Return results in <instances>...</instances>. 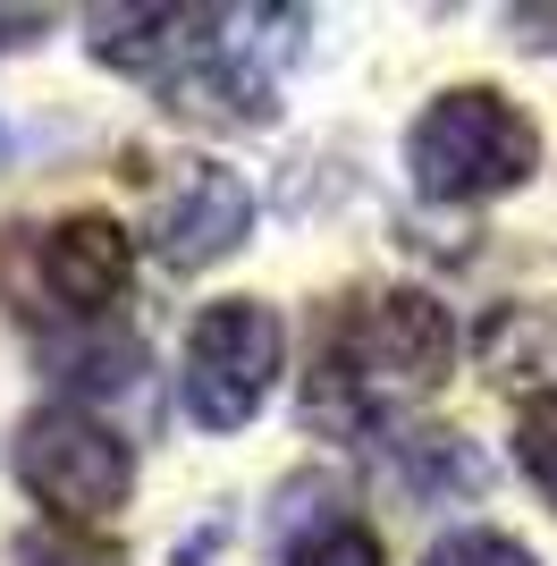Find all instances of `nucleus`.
<instances>
[{"label":"nucleus","mask_w":557,"mask_h":566,"mask_svg":"<svg viewBox=\"0 0 557 566\" xmlns=\"http://www.w3.org/2000/svg\"><path fill=\"white\" fill-rule=\"evenodd\" d=\"M422 566H540V558L524 542H507V533H448Z\"/></svg>","instance_id":"13"},{"label":"nucleus","mask_w":557,"mask_h":566,"mask_svg":"<svg viewBox=\"0 0 557 566\" xmlns=\"http://www.w3.org/2000/svg\"><path fill=\"white\" fill-rule=\"evenodd\" d=\"M34 34H51V9H0V51L34 43Z\"/></svg>","instance_id":"14"},{"label":"nucleus","mask_w":557,"mask_h":566,"mask_svg":"<svg viewBox=\"0 0 557 566\" xmlns=\"http://www.w3.org/2000/svg\"><path fill=\"white\" fill-rule=\"evenodd\" d=\"M211 43H220V9H102L93 18V60L161 94H186L211 69Z\"/></svg>","instance_id":"6"},{"label":"nucleus","mask_w":557,"mask_h":566,"mask_svg":"<svg viewBox=\"0 0 557 566\" xmlns=\"http://www.w3.org/2000/svg\"><path fill=\"white\" fill-rule=\"evenodd\" d=\"M287 566H380V542L364 524H322V533H304L287 549Z\"/></svg>","instance_id":"11"},{"label":"nucleus","mask_w":557,"mask_h":566,"mask_svg":"<svg viewBox=\"0 0 557 566\" xmlns=\"http://www.w3.org/2000/svg\"><path fill=\"white\" fill-rule=\"evenodd\" d=\"M473 364H482L490 389L507 398H557V296H533V305H498L473 338Z\"/></svg>","instance_id":"8"},{"label":"nucleus","mask_w":557,"mask_h":566,"mask_svg":"<svg viewBox=\"0 0 557 566\" xmlns=\"http://www.w3.org/2000/svg\"><path fill=\"white\" fill-rule=\"evenodd\" d=\"M254 229V187L220 161H186L161 195H153V245L169 271H211L220 254H237Z\"/></svg>","instance_id":"5"},{"label":"nucleus","mask_w":557,"mask_h":566,"mask_svg":"<svg viewBox=\"0 0 557 566\" xmlns=\"http://www.w3.org/2000/svg\"><path fill=\"white\" fill-rule=\"evenodd\" d=\"M34 271L60 296V313H111L127 296V271H136V245L111 212H76L34 245Z\"/></svg>","instance_id":"7"},{"label":"nucleus","mask_w":557,"mask_h":566,"mask_svg":"<svg viewBox=\"0 0 557 566\" xmlns=\"http://www.w3.org/2000/svg\"><path fill=\"white\" fill-rule=\"evenodd\" d=\"M18 482L60 524H102L136 491V449L85 406H34L18 423Z\"/></svg>","instance_id":"3"},{"label":"nucleus","mask_w":557,"mask_h":566,"mask_svg":"<svg viewBox=\"0 0 557 566\" xmlns=\"http://www.w3.org/2000/svg\"><path fill=\"white\" fill-rule=\"evenodd\" d=\"M389 482L406 499H473L490 482V465H482L473 440H456V431H414V440H397Z\"/></svg>","instance_id":"9"},{"label":"nucleus","mask_w":557,"mask_h":566,"mask_svg":"<svg viewBox=\"0 0 557 566\" xmlns=\"http://www.w3.org/2000/svg\"><path fill=\"white\" fill-rule=\"evenodd\" d=\"M406 169H414L422 203H490V195H515L540 169V127L498 85H456L414 118Z\"/></svg>","instance_id":"2"},{"label":"nucleus","mask_w":557,"mask_h":566,"mask_svg":"<svg viewBox=\"0 0 557 566\" xmlns=\"http://www.w3.org/2000/svg\"><path fill=\"white\" fill-rule=\"evenodd\" d=\"M278 355H287V331L262 296L203 305L186 331V415L203 431H245L278 380Z\"/></svg>","instance_id":"4"},{"label":"nucleus","mask_w":557,"mask_h":566,"mask_svg":"<svg viewBox=\"0 0 557 566\" xmlns=\"http://www.w3.org/2000/svg\"><path fill=\"white\" fill-rule=\"evenodd\" d=\"M515 457L533 473V491L557 507V398L549 406H524V431H515Z\"/></svg>","instance_id":"12"},{"label":"nucleus","mask_w":557,"mask_h":566,"mask_svg":"<svg viewBox=\"0 0 557 566\" xmlns=\"http://www.w3.org/2000/svg\"><path fill=\"white\" fill-rule=\"evenodd\" d=\"M18 566H127L111 542H85L69 524H43V533H25L18 542Z\"/></svg>","instance_id":"10"},{"label":"nucleus","mask_w":557,"mask_h":566,"mask_svg":"<svg viewBox=\"0 0 557 566\" xmlns=\"http://www.w3.org/2000/svg\"><path fill=\"white\" fill-rule=\"evenodd\" d=\"M456 373V322L422 287H347L322 313V347L304 380V423L329 440H364L397 406L431 398Z\"/></svg>","instance_id":"1"}]
</instances>
